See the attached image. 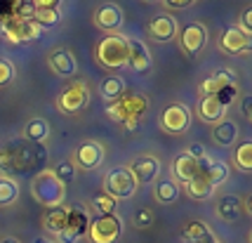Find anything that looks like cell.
I'll list each match as a JSON object with an SVG mask.
<instances>
[{"instance_id": "obj_1", "label": "cell", "mask_w": 252, "mask_h": 243, "mask_svg": "<svg viewBox=\"0 0 252 243\" xmlns=\"http://www.w3.org/2000/svg\"><path fill=\"white\" fill-rule=\"evenodd\" d=\"M94 59L104 69H123L127 67L130 59V38L123 34H109L106 38H101L94 47Z\"/></svg>"}, {"instance_id": "obj_2", "label": "cell", "mask_w": 252, "mask_h": 243, "mask_svg": "<svg viewBox=\"0 0 252 243\" xmlns=\"http://www.w3.org/2000/svg\"><path fill=\"white\" fill-rule=\"evenodd\" d=\"M31 194L43 208L52 210L64 206L66 201V187L55 177L52 170H40L38 175L31 179Z\"/></svg>"}, {"instance_id": "obj_3", "label": "cell", "mask_w": 252, "mask_h": 243, "mask_svg": "<svg viewBox=\"0 0 252 243\" xmlns=\"http://www.w3.org/2000/svg\"><path fill=\"white\" fill-rule=\"evenodd\" d=\"M137 189H139V184L134 182V177H132L127 166H116L104 175V191L109 194L111 199L130 201L137 194Z\"/></svg>"}, {"instance_id": "obj_4", "label": "cell", "mask_w": 252, "mask_h": 243, "mask_svg": "<svg viewBox=\"0 0 252 243\" xmlns=\"http://www.w3.org/2000/svg\"><path fill=\"white\" fill-rule=\"evenodd\" d=\"M90 100H92V92L90 85L83 80H73L71 85H66L59 95H57V111H62L64 116H76L83 109H88Z\"/></svg>"}, {"instance_id": "obj_5", "label": "cell", "mask_w": 252, "mask_h": 243, "mask_svg": "<svg viewBox=\"0 0 252 243\" xmlns=\"http://www.w3.org/2000/svg\"><path fill=\"white\" fill-rule=\"evenodd\" d=\"M149 109V102L144 95H132V97H121V100L111 102L106 106V116L111 121L127 123V121H139Z\"/></svg>"}, {"instance_id": "obj_6", "label": "cell", "mask_w": 252, "mask_h": 243, "mask_svg": "<svg viewBox=\"0 0 252 243\" xmlns=\"http://www.w3.org/2000/svg\"><path fill=\"white\" fill-rule=\"evenodd\" d=\"M123 234V217L116 212L97 215L88 224V236L92 243H116Z\"/></svg>"}, {"instance_id": "obj_7", "label": "cell", "mask_w": 252, "mask_h": 243, "mask_svg": "<svg viewBox=\"0 0 252 243\" xmlns=\"http://www.w3.org/2000/svg\"><path fill=\"white\" fill-rule=\"evenodd\" d=\"M191 109L182 102H175L170 106H165L163 113H160V130L167 135H184L191 128Z\"/></svg>"}, {"instance_id": "obj_8", "label": "cell", "mask_w": 252, "mask_h": 243, "mask_svg": "<svg viewBox=\"0 0 252 243\" xmlns=\"http://www.w3.org/2000/svg\"><path fill=\"white\" fill-rule=\"evenodd\" d=\"M177 40H179V47L187 57H196L203 52V47L208 45V29L203 24L191 22L187 26H182L177 31Z\"/></svg>"}, {"instance_id": "obj_9", "label": "cell", "mask_w": 252, "mask_h": 243, "mask_svg": "<svg viewBox=\"0 0 252 243\" xmlns=\"http://www.w3.org/2000/svg\"><path fill=\"white\" fill-rule=\"evenodd\" d=\"M104 158H106L104 146L97 139H85V142L78 144L76 151H73V166L80 168V170H97V168H101Z\"/></svg>"}, {"instance_id": "obj_10", "label": "cell", "mask_w": 252, "mask_h": 243, "mask_svg": "<svg viewBox=\"0 0 252 243\" xmlns=\"http://www.w3.org/2000/svg\"><path fill=\"white\" fill-rule=\"evenodd\" d=\"M127 168H130L132 177H134V182L139 187H149V184H154L156 179L160 177V161L154 154H144L139 158H134L132 166Z\"/></svg>"}, {"instance_id": "obj_11", "label": "cell", "mask_w": 252, "mask_h": 243, "mask_svg": "<svg viewBox=\"0 0 252 243\" xmlns=\"http://www.w3.org/2000/svg\"><path fill=\"white\" fill-rule=\"evenodd\" d=\"M92 22L97 29L101 31H106V34H121L123 24H125V14L118 5H113V2H106V5H101L94 10L92 14Z\"/></svg>"}, {"instance_id": "obj_12", "label": "cell", "mask_w": 252, "mask_h": 243, "mask_svg": "<svg viewBox=\"0 0 252 243\" xmlns=\"http://www.w3.org/2000/svg\"><path fill=\"white\" fill-rule=\"evenodd\" d=\"M47 67H50V71L59 78H71L78 73L76 55H73L71 50H66V47H57V50L50 52V57H47Z\"/></svg>"}, {"instance_id": "obj_13", "label": "cell", "mask_w": 252, "mask_h": 243, "mask_svg": "<svg viewBox=\"0 0 252 243\" xmlns=\"http://www.w3.org/2000/svg\"><path fill=\"white\" fill-rule=\"evenodd\" d=\"M88 215H85V210L80 208H73L68 210V222H66V227L62 232L57 234V243H76L83 234L88 232Z\"/></svg>"}, {"instance_id": "obj_14", "label": "cell", "mask_w": 252, "mask_h": 243, "mask_svg": "<svg viewBox=\"0 0 252 243\" xmlns=\"http://www.w3.org/2000/svg\"><path fill=\"white\" fill-rule=\"evenodd\" d=\"M200 173H203V161H196V158H191L189 154H179L172 161V179H175L179 187L189 184Z\"/></svg>"}, {"instance_id": "obj_15", "label": "cell", "mask_w": 252, "mask_h": 243, "mask_svg": "<svg viewBox=\"0 0 252 243\" xmlns=\"http://www.w3.org/2000/svg\"><path fill=\"white\" fill-rule=\"evenodd\" d=\"M179 24L172 14H156L149 22V35L154 38L156 43H170L177 38Z\"/></svg>"}, {"instance_id": "obj_16", "label": "cell", "mask_w": 252, "mask_h": 243, "mask_svg": "<svg viewBox=\"0 0 252 243\" xmlns=\"http://www.w3.org/2000/svg\"><path fill=\"white\" fill-rule=\"evenodd\" d=\"M220 47L226 55H250L252 40H250V35L238 31L236 26H229V29H224V34L220 38Z\"/></svg>"}, {"instance_id": "obj_17", "label": "cell", "mask_w": 252, "mask_h": 243, "mask_svg": "<svg viewBox=\"0 0 252 243\" xmlns=\"http://www.w3.org/2000/svg\"><path fill=\"white\" fill-rule=\"evenodd\" d=\"M215 210H217V217L224 222H229V224L238 222L243 217V212H245L243 199L236 196V194H224V196H220L217 203H215Z\"/></svg>"}, {"instance_id": "obj_18", "label": "cell", "mask_w": 252, "mask_h": 243, "mask_svg": "<svg viewBox=\"0 0 252 243\" xmlns=\"http://www.w3.org/2000/svg\"><path fill=\"white\" fill-rule=\"evenodd\" d=\"M226 113H229V106L221 104L217 97H200V102H198V118L203 123L215 125V123L224 121Z\"/></svg>"}, {"instance_id": "obj_19", "label": "cell", "mask_w": 252, "mask_h": 243, "mask_svg": "<svg viewBox=\"0 0 252 243\" xmlns=\"http://www.w3.org/2000/svg\"><path fill=\"white\" fill-rule=\"evenodd\" d=\"M31 151H24V149H14V146H5L0 149V175L5 173H14V170H22L24 166H29L33 158Z\"/></svg>"}, {"instance_id": "obj_20", "label": "cell", "mask_w": 252, "mask_h": 243, "mask_svg": "<svg viewBox=\"0 0 252 243\" xmlns=\"http://www.w3.org/2000/svg\"><path fill=\"white\" fill-rule=\"evenodd\" d=\"M210 137H212V142L220 144V146H233V144L238 142V137H241V128H238V123L236 121L224 118V121L212 125Z\"/></svg>"}, {"instance_id": "obj_21", "label": "cell", "mask_w": 252, "mask_h": 243, "mask_svg": "<svg viewBox=\"0 0 252 243\" xmlns=\"http://www.w3.org/2000/svg\"><path fill=\"white\" fill-rule=\"evenodd\" d=\"M127 67L132 71H137V73H146L149 69L154 67V59H151V52H149L146 43L130 38V59H127Z\"/></svg>"}, {"instance_id": "obj_22", "label": "cell", "mask_w": 252, "mask_h": 243, "mask_svg": "<svg viewBox=\"0 0 252 243\" xmlns=\"http://www.w3.org/2000/svg\"><path fill=\"white\" fill-rule=\"evenodd\" d=\"M184 191H187L189 199H193V201H208V199H212V196H215L217 187L210 182L205 173H200V175L193 177L189 184H184Z\"/></svg>"}, {"instance_id": "obj_23", "label": "cell", "mask_w": 252, "mask_h": 243, "mask_svg": "<svg viewBox=\"0 0 252 243\" xmlns=\"http://www.w3.org/2000/svg\"><path fill=\"white\" fill-rule=\"evenodd\" d=\"M22 137L31 144H43L50 137V123H47V118L33 116L31 121H26V125H24V130H22Z\"/></svg>"}, {"instance_id": "obj_24", "label": "cell", "mask_w": 252, "mask_h": 243, "mask_svg": "<svg viewBox=\"0 0 252 243\" xmlns=\"http://www.w3.org/2000/svg\"><path fill=\"white\" fill-rule=\"evenodd\" d=\"M236 80H233V73L231 71H217V73H212L210 78H205L200 85H198V92H200V97H215L221 88H226V85H233Z\"/></svg>"}, {"instance_id": "obj_25", "label": "cell", "mask_w": 252, "mask_h": 243, "mask_svg": "<svg viewBox=\"0 0 252 243\" xmlns=\"http://www.w3.org/2000/svg\"><path fill=\"white\" fill-rule=\"evenodd\" d=\"M179 194H182V187L177 184L175 179H170V177H158L154 182V199L158 201V203H175L177 199H179Z\"/></svg>"}, {"instance_id": "obj_26", "label": "cell", "mask_w": 252, "mask_h": 243, "mask_svg": "<svg viewBox=\"0 0 252 243\" xmlns=\"http://www.w3.org/2000/svg\"><path fill=\"white\" fill-rule=\"evenodd\" d=\"M66 222H68V208H66V206H59V208H52V210H47V212H45L43 229L47 234L57 236V234L66 227Z\"/></svg>"}, {"instance_id": "obj_27", "label": "cell", "mask_w": 252, "mask_h": 243, "mask_svg": "<svg viewBox=\"0 0 252 243\" xmlns=\"http://www.w3.org/2000/svg\"><path fill=\"white\" fill-rule=\"evenodd\" d=\"M203 173L208 175V179L215 187H221L226 179H229L231 168L224 161H212V158H203Z\"/></svg>"}, {"instance_id": "obj_28", "label": "cell", "mask_w": 252, "mask_h": 243, "mask_svg": "<svg viewBox=\"0 0 252 243\" xmlns=\"http://www.w3.org/2000/svg\"><path fill=\"white\" fill-rule=\"evenodd\" d=\"M184 239H187L189 243H208V241H212V239H217V236H215V232L210 229L205 222L191 220L187 227H184Z\"/></svg>"}, {"instance_id": "obj_29", "label": "cell", "mask_w": 252, "mask_h": 243, "mask_svg": "<svg viewBox=\"0 0 252 243\" xmlns=\"http://www.w3.org/2000/svg\"><path fill=\"white\" fill-rule=\"evenodd\" d=\"M19 201V182L10 175H0V208H12Z\"/></svg>"}, {"instance_id": "obj_30", "label": "cell", "mask_w": 252, "mask_h": 243, "mask_svg": "<svg viewBox=\"0 0 252 243\" xmlns=\"http://www.w3.org/2000/svg\"><path fill=\"white\" fill-rule=\"evenodd\" d=\"M99 92H101V100L109 102V104L116 100H121L123 95H125V80H123L121 76H109L101 83Z\"/></svg>"}, {"instance_id": "obj_31", "label": "cell", "mask_w": 252, "mask_h": 243, "mask_svg": "<svg viewBox=\"0 0 252 243\" xmlns=\"http://www.w3.org/2000/svg\"><path fill=\"white\" fill-rule=\"evenodd\" d=\"M233 168L238 173H250L252 170V142L250 139H243L236 151H233Z\"/></svg>"}, {"instance_id": "obj_32", "label": "cell", "mask_w": 252, "mask_h": 243, "mask_svg": "<svg viewBox=\"0 0 252 243\" xmlns=\"http://www.w3.org/2000/svg\"><path fill=\"white\" fill-rule=\"evenodd\" d=\"M31 22H35L40 29H55L57 24L62 22V10L59 7H38V10L33 12V19Z\"/></svg>"}, {"instance_id": "obj_33", "label": "cell", "mask_w": 252, "mask_h": 243, "mask_svg": "<svg viewBox=\"0 0 252 243\" xmlns=\"http://www.w3.org/2000/svg\"><path fill=\"white\" fill-rule=\"evenodd\" d=\"M116 203L118 201L111 199L106 191H99V194H94L90 199V210L97 212V215H109V212H116Z\"/></svg>"}, {"instance_id": "obj_34", "label": "cell", "mask_w": 252, "mask_h": 243, "mask_svg": "<svg viewBox=\"0 0 252 243\" xmlns=\"http://www.w3.org/2000/svg\"><path fill=\"white\" fill-rule=\"evenodd\" d=\"M52 173H55V177L64 187H68V184L76 179V166H73V161H59V163L52 168Z\"/></svg>"}, {"instance_id": "obj_35", "label": "cell", "mask_w": 252, "mask_h": 243, "mask_svg": "<svg viewBox=\"0 0 252 243\" xmlns=\"http://www.w3.org/2000/svg\"><path fill=\"white\" fill-rule=\"evenodd\" d=\"M2 34L7 35V40H10V43H24V40H26V22L14 19L12 24L2 26Z\"/></svg>"}, {"instance_id": "obj_36", "label": "cell", "mask_w": 252, "mask_h": 243, "mask_svg": "<svg viewBox=\"0 0 252 243\" xmlns=\"http://www.w3.org/2000/svg\"><path fill=\"white\" fill-rule=\"evenodd\" d=\"M14 78H17V69H14V64H12L7 57H2V59H0V88L12 85Z\"/></svg>"}, {"instance_id": "obj_37", "label": "cell", "mask_w": 252, "mask_h": 243, "mask_svg": "<svg viewBox=\"0 0 252 243\" xmlns=\"http://www.w3.org/2000/svg\"><path fill=\"white\" fill-rule=\"evenodd\" d=\"M154 220H156V215H154V210H149V208H142L137 215H134V227L137 229H149L151 224H154Z\"/></svg>"}, {"instance_id": "obj_38", "label": "cell", "mask_w": 252, "mask_h": 243, "mask_svg": "<svg viewBox=\"0 0 252 243\" xmlns=\"http://www.w3.org/2000/svg\"><path fill=\"white\" fill-rule=\"evenodd\" d=\"M33 12H35V7H33L31 0H19V5H17V19H22V22H31Z\"/></svg>"}, {"instance_id": "obj_39", "label": "cell", "mask_w": 252, "mask_h": 243, "mask_svg": "<svg viewBox=\"0 0 252 243\" xmlns=\"http://www.w3.org/2000/svg\"><path fill=\"white\" fill-rule=\"evenodd\" d=\"M236 29L252 38V10H250V7H248V10H243L241 19H238V24H236Z\"/></svg>"}, {"instance_id": "obj_40", "label": "cell", "mask_w": 252, "mask_h": 243, "mask_svg": "<svg viewBox=\"0 0 252 243\" xmlns=\"http://www.w3.org/2000/svg\"><path fill=\"white\" fill-rule=\"evenodd\" d=\"M184 154H189L191 158H196V161H203V158H208V151H205V146L203 144H191Z\"/></svg>"}, {"instance_id": "obj_41", "label": "cell", "mask_w": 252, "mask_h": 243, "mask_svg": "<svg viewBox=\"0 0 252 243\" xmlns=\"http://www.w3.org/2000/svg\"><path fill=\"white\" fill-rule=\"evenodd\" d=\"M43 35V29L35 22H26V40H38Z\"/></svg>"}, {"instance_id": "obj_42", "label": "cell", "mask_w": 252, "mask_h": 243, "mask_svg": "<svg viewBox=\"0 0 252 243\" xmlns=\"http://www.w3.org/2000/svg\"><path fill=\"white\" fill-rule=\"evenodd\" d=\"M196 0H163V5L167 10H184V7H191Z\"/></svg>"}, {"instance_id": "obj_43", "label": "cell", "mask_w": 252, "mask_h": 243, "mask_svg": "<svg viewBox=\"0 0 252 243\" xmlns=\"http://www.w3.org/2000/svg\"><path fill=\"white\" fill-rule=\"evenodd\" d=\"M241 111H243V116H245V118L250 121V118H252V97H250V95H245V97H243Z\"/></svg>"}, {"instance_id": "obj_44", "label": "cell", "mask_w": 252, "mask_h": 243, "mask_svg": "<svg viewBox=\"0 0 252 243\" xmlns=\"http://www.w3.org/2000/svg\"><path fill=\"white\" fill-rule=\"evenodd\" d=\"M33 7H59V0H31Z\"/></svg>"}, {"instance_id": "obj_45", "label": "cell", "mask_w": 252, "mask_h": 243, "mask_svg": "<svg viewBox=\"0 0 252 243\" xmlns=\"http://www.w3.org/2000/svg\"><path fill=\"white\" fill-rule=\"evenodd\" d=\"M0 243H22V241L14 239V236H5V239H0Z\"/></svg>"}, {"instance_id": "obj_46", "label": "cell", "mask_w": 252, "mask_h": 243, "mask_svg": "<svg viewBox=\"0 0 252 243\" xmlns=\"http://www.w3.org/2000/svg\"><path fill=\"white\" fill-rule=\"evenodd\" d=\"M137 123L139 121H127L125 123V128H127V130H134V128H137Z\"/></svg>"}, {"instance_id": "obj_47", "label": "cell", "mask_w": 252, "mask_h": 243, "mask_svg": "<svg viewBox=\"0 0 252 243\" xmlns=\"http://www.w3.org/2000/svg\"><path fill=\"white\" fill-rule=\"evenodd\" d=\"M33 243H57V241H50V239H35Z\"/></svg>"}, {"instance_id": "obj_48", "label": "cell", "mask_w": 252, "mask_h": 243, "mask_svg": "<svg viewBox=\"0 0 252 243\" xmlns=\"http://www.w3.org/2000/svg\"><path fill=\"white\" fill-rule=\"evenodd\" d=\"M142 2H163V0H142Z\"/></svg>"}, {"instance_id": "obj_49", "label": "cell", "mask_w": 252, "mask_h": 243, "mask_svg": "<svg viewBox=\"0 0 252 243\" xmlns=\"http://www.w3.org/2000/svg\"><path fill=\"white\" fill-rule=\"evenodd\" d=\"M208 243H221V241H220V239H212V241H208Z\"/></svg>"}]
</instances>
